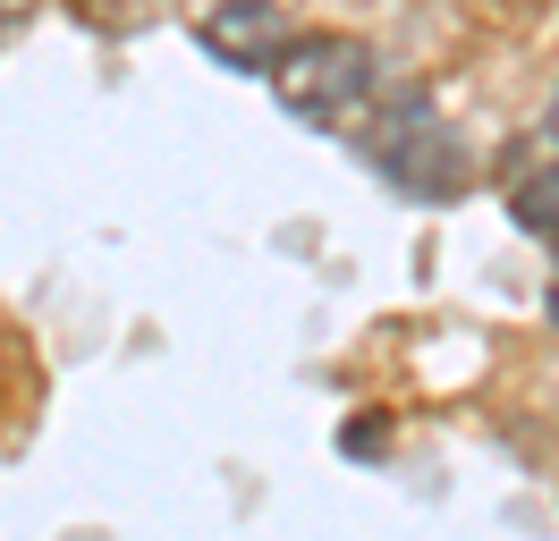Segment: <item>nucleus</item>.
Wrapping results in <instances>:
<instances>
[{
    "mask_svg": "<svg viewBox=\"0 0 559 541\" xmlns=\"http://www.w3.org/2000/svg\"><path fill=\"white\" fill-rule=\"evenodd\" d=\"M263 76H272V94H280L288 119H306V128H348L356 110L373 101V43L331 34V26L322 34H288Z\"/></svg>",
    "mask_w": 559,
    "mask_h": 541,
    "instance_id": "obj_1",
    "label": "nucleus"
},
{
    "mask_svg": "<svg viewBox=\"0 0 559 541\" xmlns=\"http://www.w3.org/2000/svg\"><path fill=\"white\" fill-rule=\"evenodd\" d=\"M365 153L407 187V195H457V178H466V153L450 144V128L424 110V101H399V110H382L373 119V135H365Z\"/></svg>",
    "mask_w": 559,
    "mask_h": 541,
    "instance_id": "obj_2",
    "label": "nucleus"
},
{
    "mask_svg": "<svg viewBox=\"0 0 559 541\" xmlns=\"http://www.w3.org/2000/svg\"><path fill=\"white\" fill-rule=\"evenodd\" d=\"M280 43H288V9L280 0H212L204 17V51L221 68H246V76H263L280 60Z\"/></svg>",
    "mask_w": 559,
    "mask_h": 541,
    "instance_id": "obj_3",
    "label": "nucleus"
},
{
    "mask_svg": "<svg viewBox=\"0 0 559 541\" xmlns=\"http://www.w3.org/2000/svg\"><path fill=\"white\" fill-rule=\"evenodd\" d=\"M509 203H518V229L559 237V135H543V144L525 153V169L509 178Z\"/></svg>",
    "mask_w": 559,
    "mask_h": 541,
    "instance_id": "obj_4",
    "label": "nucleus"
},
{
    "mask_svg": "<svg viewBox=\"0 0 559 541\" xmlns=\"http://www.w3.org/2000/svg\"><path fill=\"white\" fill-rule=\"evenodd\" d=\"M543 135H559V94H551V128H543Z\"/></svg>",
    "mask_w": 559,
    "mask_h": 541,
    "instance_id": "obj_5",
    "label": "nucleus"
},
{
    "mask_svg": "<svg viewBox=\"0 0 559 541\" xmlns=\"http://www.w3.org/2000/svg\"><path fill=\"white\" fill-rule=\"evenodd\" d=\"M551 322H559V279H551Z\"/></svg>",
    "mask_w": 559,
    "mask_h": 541,
    "instance_id": "obj_6",
    "label": "nucleus"
}]
</instances>
